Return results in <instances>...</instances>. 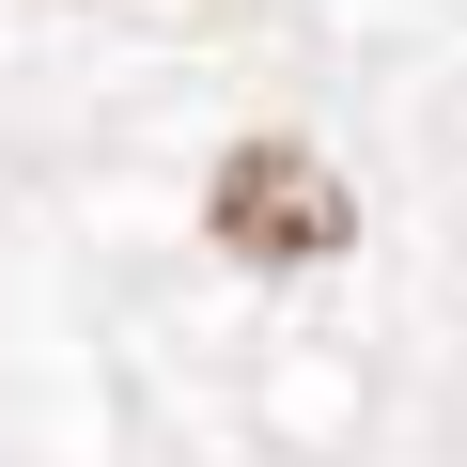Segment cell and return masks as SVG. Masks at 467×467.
<instances>
[{
	"label": "cell",
	"mask_w": 467,
	"mask_h": 467,
	"mask_svg": "<svg viewBox=\"0 0 467 467\" xmlns=\"http://www.w3.org/2000/svg\"><path fill=\"white\" fill-rule=\"evenodd\" d=\"M202 218H218V250H250V265H327L343 234H358L343 171H327V156H296V140H234Z\"/></svg>",
	"instance_id": "1"
}]
</instances>
